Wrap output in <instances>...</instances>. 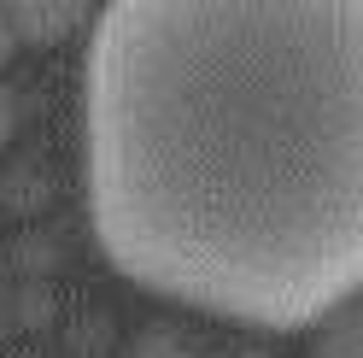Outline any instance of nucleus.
<instances>
[{"label": "nucleus", "mask_w": 363, "mask_h": 358, "mask_svg": "<svg viewBox=\"0 0 363 358\" xmlns=\"http://www.w3.org/2000/svg\"><path fill=\"white\" fill-rule=\"evenodd\" d=\"M88 212L129 282L258 329L363 294V6L88 24Z\"/></svg>", "instance_id": "f257e3e1"}, {"label": "nucleus", "mask_w": 363, "mask_h": 358, "mask_svg": "<svg viewBox=\"0 0 363 358\" xmlns=\"http://www.w3.org/2000/svg\"><path fill=\"white\" fill-rule=\"evenodd\" d=\"M6 24L18 48H59V41L82 36L94 18H88V6H71V0H24V6H6Z\"/></svg>", "instance_id": "f03ea898"}, {"label": "nucleus", "mask_w": 363, "mask_h": 358, "mask_svg": "<svg viewBox=\"0 0 363 358\" xmlns=\"http://www.w3.org/2000/svg\"><path fill=\"white\" fill-rule=\"evenodd\" d=\"M311 352L316 358H363V294L346 300L340 311H328L311 335Z\"/></svg>", "instance_id": "7ed1b4c3"}, {"label": "nucleus", "mask_w": 363, "mask_h": 358, "mask_svg": "<svg viewBox=\"0 0 363 358\" xmlns=\"http://www.w3.org/2000/svg\"><path fill=\"white\" fill-rule=\"evenodd\" d=\"M12 129H18V106H12V94L0 88V147L12 141Z\"/></svg>", "instance_id": "20e7f679"}, {"label": "nucleus", "mask_w": 363, "mask_h": 358, "mask_svg": "<svg viewBox=\"0 0 363 358\" xmlns=\"http://www.w3.org/2000/svg\"><path fill=\"white\" fill-rule=\"evenodd\" d=\"M12 53H18V41H12V24H6V6H0V71H6Z\"/></svg>", "instance_id": "39448f33"}]
</instances>
